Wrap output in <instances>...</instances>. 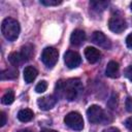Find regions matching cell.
I'll use <instances>...</instances> for the list:
<instances>
[{
  "instance_id": "obj_1",
  "label": "cell",
  "mask_w": 132,
  "mask_h": 132,
  "mask_svg": "<svg viewBox=\"0 0 132 132\" xmlns=\"http://www.w3.org/2000/svg\"><path fill=\"white\" fill-rule=\"evenodd\" d=\"M57 98H63L68 101H73L82 91V84L79 78H69L59 80L55 88Z\"/></svg>"
},
{
  "instance_id": "obj_26",
  "label": "cell",
  "mask_w": 132,
  "mask_h": 132,
  "mask_svg": "<svg viewBox=\"0 0 132 132\" xmlns=\"http://www.w3.org/2000/svg\"><path fill=\"white\" fill-rule=\"evenodd\" d=\"M126 44L128 47L132 48V33H130L126 38Z\"/></svg>"
},
{
  "instance_id": "obj_15",
  "label": "cell",
  "mask_w": 132,
  "mask_h": 132,
  "mask_svg": "<svg viewBox=\"0 0 132 132\" xmlns=\"http://www.w3.org/2000/svg\"><path fill=\"white\" fill-rule=\"evenodd\" d=\"M34 118V113L31 109L29 108H24V109H21L19 112H18V119L19 121L23 122V123H26V122H29L31 121L32 119Z\"/></svg>"
},
{
  "instance_id": "obj_19",
  "label": "cell",
  "mask_w": 132,
  "mask_h": 132,
  "mask_svg": "<svg viewBox=\"0 0 132 132\" xmlns=\"http://www.w3.org/2000/svg\"><path fill=\"white\" fill-rule=\"evenodd\" d=\"M90 5L92 6L93 9H95L97 11H99V10L101 11V10H104L108 6V2L107 1H91Z\"/></svg>"
},
{
  "instance_id": "obj_20",
  "label": "cell",
  "mask_w": 132,
  "mask_h": 132,
  "mask_svg": "<svg viewBox=\"0 0 132 132\" xmlns=\"http://www.w3.org/2000/svg\"><path fill=\"white\" fill-rule=\"evenodd\" d=\"M46 89H47V82L45 80H40L35 87V91L37 93H43L44 91H46Z\"/></svg>"
},
{
  "instance_id": "obj_23",
  "label": "cell",
  "mask_w": 132,
  "mask_h": 132,
  "mask_svg": "<svg viewBox=\"0 0 132 132\" xmlns=\"http://www.w3.org/2000/svg\"><path fill=\"white\" fill-rule=\"evenodd\" d=\"M124 74H125V76H126L128 79H130V80L132 81V65H129V66L125 69Z\"/></svg>"
},
{
  "instance_id": "obj_16",
  "label": "cell",
  "mask_w": 132,
  "mask_h": 132,
  "mask_svg": "<svg viewBox=\"0 0 132 132\" xmlns=\"http://www.w3.org/2000/svg\"><path fill=\"white\" fill-rule=\"evenodd\" d=\"M18 77V70L15 67H10L1 72V79H13Z\"/></svg>"
},
{
  "instance_id": "obj_13",
  "label": "cell",
  "mask_w": 132,
  "mask_h": 132,
  "mask_svg": "<svg viewBox=\"0 0 132 132\" xmlns=\"http://www.w3.org/2000/svg\"><path fill=\"white\" fill-rule=\"evenodd\" d=\"M37 74H38V71L33 66H27L24 69V79L27 84L33 82V80L36 78Z\"/></svg>"
},
{
  "instance_id": "obj_4",
  "label": "cell",
  "mask_w": 132,
  "mask_h": 132,
  "mask_svg": "<svg viewBox=\"0 0 132 132\" xmlns=\"http://www.w3.org/2000/svg\"><path fill=\"white\" fill-rule=\"evenodd\" d=\"M58 58H59L58 50L53 47V46H47L42 51L40 59L44 65H46L47 67H53L57 63Z\"/></svg>"
},
{
  "instance_id": "obj_21",
  "label": "cell",
  "mask_w": 132,
  "mask_h": 132,
  "mask_svg": "<svg viewBox=\"0 0 132 132\" xmlns=\"http://www.w3.org/2000/svg\"><path fill=\"white\" fill-rule=\"evenodd\" d=\"M40 3L45 6H57V5L61 4L62 1L61 0H41Z\"/></svg>"
},
{
  "instance_id": "obj_25",
  "label": "cell",
  "mask_w": 132,
  "mask_h": 132,
  "mask_svg": "<svg viewBox=\"0 0 132 132\" xmlns=\"http://www.w3.org/2000/svg\"><path fill=\"white\" fill-rule=\"evenodd\" d=\"M0 117H1V122H0V127H3L6 124V116L3 111L0 112Z\"/></svg>"
},
{
  "instance_id": "obj_11",
  "label": "cell",
  "mask_w": 132,
  "mask_h": 132,
  "mask_svg": "<svg viewBox=\"0 0 132 132\" xmlns=\"http://www.w3.org/2000/svg\"><path fill=\"white\" fill-rule=\"evenodd\" d=\"M85 40H86V33L80 29L74 30L70 35V43L72 45L78 46V45L82 44Z\"/></svg>"
},
{
  "instance_id": "obj_6",
  "label": "cell",
  "mask_w": 132,
  "mask_h": 132,
  "mask_svg": "<svg viewBox=\"0 0 132 132\" xmlns=\"http://www.w3.org/2000/svg\"><path fill=\"white\" fill-rule=\"evenodd\" d=\"M108 28L113 33L120 34V33H122V32H124L126 30L127 23H126V21L122 16H120V15H113L108 21Z\"/></svg>"
},
{
  "instance_id": "obj_22",
  "label": "cell",
  "mask_w": 132,
  "mask_h": 132,
  "mask_svg": "<svg viewBox=\"0 0 132 132\" xmlns=\"http://www.w3.org/2000/svg\"><path fill=\"white\" fill-rule=\"evenodd\" d=\"M125 106H126L127 111L132 112V98H131V97H127V98H126V101H125Z\"/></svg>"
},
{
  "instance_id": "obj_28",
  "label": "cell",
  "mask_w": 132,
  "mask_h": 132,
  "mask_svg": "<svg viewBox=\"0 0 132 132\" xmlns=\"http://www.w3.org/2000/svg\"><path fill=\"white\" fill-rule=\"evenodd\" d=\"M40 132H58V131H56V130H52V129H47V128H44V129H42Z\"/></svg>"
},
{
  "instance_id": "obj_9",
  "label": "cell",
  "mask_w": 132,
  "mask_h": 132,
  "mask_svg": "<svg viewBox=\"0 0 132 132\" xmlns=\"http://www.w3.org/2000/svg\"><path fill=\"white\" fill-rule=\"evenodd\" d=\"M92 40L95 44L104 47V48H109L110 47V41L109 39L100 31H95L92 35Z\"/></svg>"
},
{
  "instance_id": "obj_10",
  "label": "cell",
  "mask_w": 132,
  "mask_h": 132,
  "mask_svg": "<svg viewBox=\"0 0 132 132\" xmlns=\"http://www.w3.org/2000/svg\"><path fill=\"white\" fill-rule=\"evenodd\" d=\"M85 57L86 59L88 60L89 63L91 64H94V63H97L100 58H101V53L99 50H97L96 47H93V46H88L86 47L85 50Z\"/></svg>"
},
{
  "instance_id": "obj_8",
  "label": "cell",
  "mask_w": 132,
  "mask_h": 132,
  "mask_svg": "<svg viewBox=\"0 0 132 132\" xmlns=\"http://www.w3.org/2000/svg\"><path fill=\"white\" fill-rule=\"evenodd\" d=\"M57 103V97L54 95H46L37 100V105L41 110H50Z\"/></svg>"
},
{
  "instance_id": "obj_18",
  "label": "cell",
  "mask_w": 132,
  "mask_h": 132,
  "mask_svg": "<svg viewBox=\"0 0 132 132\" xmlns=\"http://www.w3.org/2000/svg\"><path fill=\"white\" fill-rule=\"evenodd\" d=\"M13 100H14V92L12 91V90H7L6 92H5V94L2 96V98H1V102L3 103V104H5V105H8V104H11L12 102H13Z\"/></svg>"
},
{
  "instance_id": "obj_27",
  "label": "cell",
  "mask_w": 132,
  "mask_h": 132,
  "mask_svg": "<svg viewBox=\"0 0 132 132\" xmlns=\"http://www.w3.org/2000/svg\"><path fill=\"white\" fill-rule=\"evenodd\" d=\"M102 132H120V130L118 128H116V127H109V128L103 130Z\"/></svg>"
},
{
  "instance_id": "obj_30",
  "label": "cell",
  "mask_w": 132,
  "mask_h": 132,
  "mask_svg": "<svg viewBox=\"0 0 132 132\" xmlns=\"http://www.w3.org/2000/svg\"><path fill=\"white\" fill-rule=\"evenodd\" d=\"M130 8H131V10H132V2H131V4H130Z\"/></svg>"
},
{
  "instance_id": "obj_5",
  "label": "cell",
  "mask_w": 132,
  "mask_h": 132,
  "mask_svg": "<svg viewBox=\"0 0 132 132\" xmlns=\"http://www.w3.org/2000/svg\"><path fill=\"white\" fill-rule=\"evenodd\" d=\"M87 117L89 122L92 124H99L105 120L104 110L99 105H91L87 109Z\"/></svg>"
},
{
  "instance_id": "obj_2",
  "label": "cell",
  "mask_w": 132,
  "mask_h": 132,
  "mask_svg": "<svg viewBox=\"0 0 132 132\" xmlns=\"http://www.w3.org/2000/svg\"><path fill=\"white\" fill-rule=\"evenodd\" d=\"M20 30H21L20 24L16 20H14L12 18H6L2 21L1 32L7 40H9V41L15 40L19 37Z\"/></svg>"
},
{
  "instance_id": "obj_17",
  "label": "cell",
  "mask_w": 132,
  "mask_h": 132,
  "mask_svg": "<svg viewBox=\"0 0 132 132\" xmlns=\"http://www.w3.org/2000/svg\"><path fill=\"white\" fill-rule=\"evenodd\" d=\"M21 54L23 55V57L25 58V60L28 61V60H30L33 57V55H34V48H33V46L31 44H26V45L22 46Z\"/></svg>"
},
{
  "instance_id": "obj_12",
  "label": "cell",
  "mask_w": 132,
  "mask_h": 132,
  "mask_svg": "<svg viewBox=\"0 0 132 132\" xmlns=\"http://www.w3.org/2000/svg\"><path fill=\"white\" fill-rule=\"evenodd\" d=\"M119 71H120V66L119 63L116 61H109L107 63L106 69H105V74L108 77L111 78H116L119 76Z\"/></svg>"
},
{
  "instance_id": "obj_3",
  "label": "cell",
  "mask_w": 132,
  "mask_h": 132,
  "mask_svg": "<svg viewBox=\"0 0 132 132\" xmlns=\"http://www.w3.org/2000/svg\"><path fill=\"white\" fill-rule=\"evenodd\" d=\"M64 123L70 129L75 131H80L84 128V119L81 114L76 111H71L67 113L64 118Z\"/></svg>"
},
{
  "instance_id": "obj_24",
  "label": "cell",
  "mask_w": 132,
  "mask_h": 132,
  "mask_svg": "<svg viewBox=\"0 0 132 132\" xmlns=\"http://www.w3.org/2000/svg\"><path fill=\"white\" fill-rule=\"evenodd\" d=\"M125 126H126V128H127L128 130L132 131V117H130V118H128V119L126 120Z\"/></svg>"
},
{
  "instance_id": "obj_14",
  "label": "cell",
  "mask_w": 132,
  "mask_h": 132,
  "mask_svg": "<svg viewBox=\"0 0 132 132\" xmlns=\"http://www.w3.org/2000/svg\"><path fill=\"white\" fill-rule=\"evenodd\" d=\"M8 60L11 63V65H13V67L20 66V65H22L23 63L26 62V60L23 57V55L21 54V52H12V53H10L9 56H8Z\"/></svg>"
},
{
  "instance_id": "obj_29",
  "label": "cell",
  "mask_w": 132,
  "mask_h": 132,
  "mask_svg": "<svg viewBox=\"0 0 132 132\" xmlns=\"http://www.w3.org/2000/svg\"><path fill=\"white\" fill-rule=\"evenodd\" d=\"M18 132H32V131L29 130V129H22V130H20V131H18Z\"/></svg>"
},
{
  "instance_id": "obj_7",
  "label": "cell",
  "mask_w": 132,
  "mask_h": 132,
  "mask_svg": "<svg viewBox=\"0 0 132 132\" xmlns=\"http://www.w3.org/2000/svg\"><path fill=\"white\" fill-rule=\"evenodd\" d=\"M64 62H65V64L68 68L73 69V68H76L80 64L81 58H80V55L77 52L67 51L64 54Z\"/></svg>"
}]
</instances>
